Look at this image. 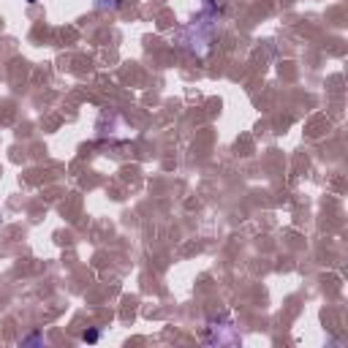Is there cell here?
I'll return each instance as SVG.
<instances>
[{"instance_id": "1", "label": "cell", "mask_w": 348, "mask_h": 348, "mask_svg": "<svg viewBox=\"0 0 348 348\" xmlns=\"http://www.w3.org/2000/svg\"><path fill=\"white\" fill-rule=\"evenodd\" d=\"M82 340H84V343H96V340H98V332H96V329H87V332L82 334Z\"/></svg>"}, {"instance_id": "2", "label": "cell", "mask_w": 348, "mask_h": 348, "mask_svg": "<svg viewBox=\"0 0 348 348\" xmlns=\"http://www.w3.org/2000/svg\"><path fill=\"white\" fill-rule=\"evenodd\" d=\"M28 3H36V0H28Z\"/></svg>"}]
</instances>
